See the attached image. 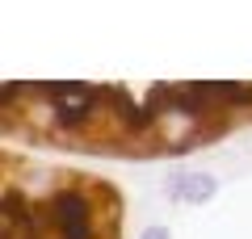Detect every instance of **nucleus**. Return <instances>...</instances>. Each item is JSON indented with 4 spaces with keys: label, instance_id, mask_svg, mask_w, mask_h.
I'll use <instances>...</instances> for the list:
<instances>
[{
    "label": "nucleus",
    "instance_id": "1",
    "mask_svg": "<svg viewBox=\"0 0 252 239\" xmlns=\"http://www.w3.org/2000/svg\"><path fill=\"white\" fill-rule=\"evenodd\" d=\"M38 210L46 218V231H55L59 239H97V202L89 189L59 185Z\"/></svg>",
    "mask_w": 252,
    "mask_h": 239
},
{
    "label": "nucleus",
    "instance_id": "3",
    "mask_svg": "<svg viewBox=\"0 0 252 239\" xmlns=\"http://www.w3.org/2000/svg\"><path fill=\"white\" fill-rule=\"evenodd\" d=\"M139 239H172V231H168V227H147Z\"/></svg>",
    "mask_w": 252,
    "mask_h": 239
},
{
    "label": "nucleus",
    "instance_id": "2",
    "mask_svg": "<svg viewBox=\"0 0 252 239\" xmlns=\"http://www.w3.org/2000/svg\"><path fill=\"white\" fill-rule=\"evenodd\" d=\"M172 193L181 197V202H193V206H202V202H210V197L219 193V180L210 177V172H193V177H185Z\"/></svg>",
    "mask_w": 252,
    "mask_h": 239
}]
</instances>
